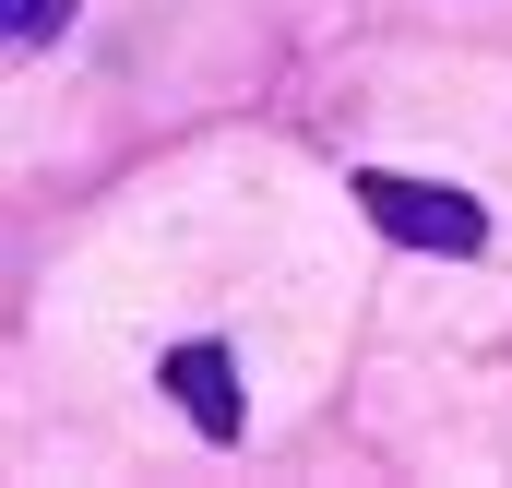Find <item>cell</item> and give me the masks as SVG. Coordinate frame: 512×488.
Wrapping results in <instances>:
<instances>
[{
    "label": "cell",
    "instance_id": "6da1fadb",
    "mask_svg": "<svg viewBox=\"0 0 512 488\" xmlns=\"http://www.w3.org/2000/svg\"><path fill=\"white\" fill-rule=\"evenodd\" d=\"M358 215L405 250H477L489 239V215L465 203V191H441V179H405V167H358Z\"/></svg>",
    "mask_w": 512,
    "mask_h": 488
},
{
    "label": "cell",
    "instance_id": "3957f363",
    "mask_svg": "<svg viewBox=\"0 0 512 488\" xmlns=\"http://www.w3.org/2000/svg\"><path fill=\"white\" fill-rule=\"evenodd\" d=\"M60 24H72V0H12V48H48Z\"/></svg>",
    "mask_w": 512,
    "mask_h": 488
},
{
    "label": "cell",
    "instance_id": "7a4b0ae2",
    "mask_svg": "<svg viewBox=\"0 0 512 488\" xmlns=\"http://www.w3.org/2000/svg\"><path fill=\"white\" fill-rule=\"evenodd\" d=\"M167 393L191 405L203 441H239V369H227V346H179L167 358Z\"/></svg>",
    "mask_w": 512,
    "mask_h": 488
}]
</instances>
